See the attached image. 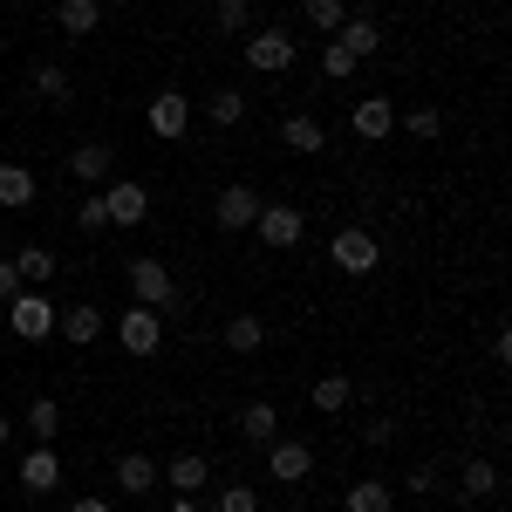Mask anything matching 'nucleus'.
<instances>
[{
    "label": "nucleus",
    "instance_id": "obj_1",
    "mask_svg": "<svg viewBox=\"0 0 512 512\" xmlns=\"http://www.w3.org/2000/svg\"><path fill=\"white\" fill-rule=\"evenodd\" d=\"M328 260H335L349 280H369L376 267H383V246H376V233H369V226H342V233L328 239Z\"/></svg>",
    "mask_w": 512,
    "mask_h": 512
},
{
    "label": "nucleus",
    "instance_id": "obj_2",
    "mask_svg": "<svg viewBox=\"0 0 512 512\" xmlns=\"http://www.w3.org/2000/svg\"><path fill=\"white\" fill-rule=\"evenodd\" d=\"M117 342H123V355L151 362V355L164 349V315H158V308H137V301H130V308L117 315Z\"/></svg>",
    "mask_w": 512,
    "mask_h": 512
},
{
    "label": "nucleus",
    "instance_id": "obj_3",
    "mask_svg": "<svg viewBox=\"0 0 512 512\" xmlns=\"http://www.w3.org/2000/svg\"><path fill=\"white\" fill-rule=\"evenodd\" d=\"M123 280H130V294H137V308H178V280H171V267L164 260H130L123 267Z\"/></svg>",
    "mask_w": 512,
    "mask_h": 512
},
{
    "label": "nucleus",
    "instance_id": "obj_4",
    "mask_svg": "<svg viewBox=\"0 0 512 512\" xmlns=\"http://www.w3.org/2000/svg\"><path fill=\"white\" fill-rule=\"evenodd\" d=\"M7 328H14L21 342H48V335H55V301H48L41 287H21V294L7 301Z\"/></svg>",
    "mask_w": 512,
    "mask_h": 512
},
{
    "label": "nucleus",
    "instance_id": "obj_5",
    "mask_svg": "<svg viewBox=\"0 0 512 512\" xmlns=\"http://www.w3.org/2000/svg\"><path fill=\"white\" fill-rule=\"evenodd\" d=\"M294 55H301V48H294L287 28H253V41H246V69H253V76H287Z\"/></svg>",
    "mask_w": 512,
    "mask_h": 512
},
{
    "label": "nucleus",
    "instance_id": "obj_6",
    "mask_svg": "<svg viewBox=\"0 0 512 512\" xmlns=\"http://www.w3.org/2000/svg\"><path fill=\"white\" fill-rule=\"evenodd\" d=\"M144 130L164 137V144H171V137H185V130H192V96H185V89H158V96H151V110H144Z\"/></svg>",
    "mask_w": 512,
    "mask_h": 512
},
{
    "label": "nucleus",
    "instance_id": "obj_7",
    "mask_svg": "<svg viewBox=\"0 0 512 512\" xmlns=\"http://www.w3.org/2000/svg\"><path fill=\"white\" fill-rule=\"evenodd\" d=\"M110 328V315L96 308V301H76V308H55V335L69 342V349H89L96 335Z\"/></svg>",
    "mask_w": 512,
    "mask_h": 512
},
{
    "label": "nucleus",
    "instance_id": "obj_8",
    "mask_svg": "<svg viewBox=\"0 0 512 512\" xmlns=\"http://www.w3.org/2000/svg\"><path fill=\"white\" fill-rule=\"evenodd\" d=\"M260 205H267V198H253V185H219V198H212V219H219L226 233H246V226L260 219Z\"/></svg>",
    "mask_w": 512,
    "mask_h": 512
},
{
    "label": "nucleus",
    "instance_id": "obj_9",
    "mask_svg": "<svg viewBox=\"0 0 512 512\" xmlns=\"http://www.w3.org/2000/svg\"><path fill=\"white\" fill-rule=\"evenodd\" d=\"M253 233L267 239L274 253H287V246H301V233H308V219H301L294 205H260V219H253Z\"/></svg>",
    "mask_w": 512,
    "mask_h": 512
},
{
    "label": "nucleus",
    "instance_id": "obj_10",
    "mask_svg": "<svg viewBox=\"0 0 512 512\" xmlns=\"http://www.w3.org/2000/svg\"><path fill=\"white\" fill-rule=\"evenodd\" d=\"M103 212H110V226H144V212H151V192H144L137 178H110V192H103Z\"/></svg>",
    "mask_w": 512,
    "mask_h": 512
},
{
    "label": "nucleus",
    "instance_id": "obj_11",
    "mask_svg": "<svg viewBox=\"0 0 512 512\" xmlns=\"http://www.w3.org/2000/svg\"><path fill=\"white\" fill-rule=\"evenodd\" d=\"M205 478H212V465H205L198 451H178L171 465H158V485H171V499H198Z\"/></svg>",
    "mask_w": 512,
    "mask_h": 512
},
{
    "label": "nucleus",
    "instance_id": "obj_12",
    "mask_svg": "<svg viewBox=\"0 0 512 512\" xmlns=\"http://www.w3.org/2000/svg\"><path fill=\"white\" fill-rule=\"evenodd\" d=\"M308 472H315V451H308V444H294V437H274V444H267V478L301 485Z\"/></svg>",
    "mask_w": 512,
    "mask_h": 512
},
{
    "label": "nucleus",
    "instance_id": "obj_13",
    "mask_svg": "<svg viewBox=\"0 0 512 512\" xmlns=\"http://www.w3.org/2000/svg\"><path fill=\"white\" fill-rule=\"evenodd\" d=\"M349 130L362 137V144H383V137L396 130V103L390 96H362V103L349 110Z\"/></svg>",
    "mask_w": 512,
    "mask_h": 512
},
{
    "label": "nucleus",
    "instance_id": "obj_14",
    "mask_svg": "<svg viewBox=\"0 0 512 512\" xmlns=\"http://www.w3.org/2000/svg\"><path fill=\"white\" fill-rule=\"evenodd\" d=\"M21 485H28V499H48V492L62 485V458H55V444H35V451L21 458Z\"/></svg>",
    "mask_w": 512,
    "mask_h": 512
},
{
    "label": "nucleus",
    "instance_id": "obj_15",
    "mask_svg": "<svg viewBox=\"0 0 512 512\" xmlns=\"http://www.w3.org/2000/svg\"><path fill=\"white\" fill-rule=\"evenodd\" d=\"M55 28L69 41H89L103 28V0H62V7H55Z\"/></svg>",
    "mask_w": 512,
    "mask_h": 512
},
{
    "label": "nucleus",
    "instance_id": "obj_16",
    "mask_svg": "<svg viewBox=\"0 0 512 512\" xmlns=\"http://www.w3.org/2000/svg\"><path fill=\"white\" fill-rule=\"evenodd\" d=\"M110 171H117V151L110 144H76L69 151V178H82V185H103Z\"/></svg>",
    "mask_w": 512,
    "mask_h": 512
},
{
    "label": "nucleus",
    "instance_id": "obj_17",
    "mask_svg": "<svg viewBox=\"0 0 512 512\" xmlns=\"http://www.w3.org/2000/svg\"><path fill=\"white\" fill-rule=\"evenodd\" d=\"M151 485H158V465H151L144 451H123V458H117V492H123V499H144Z\"/></svg>",
    "mask_w": 512,
    "mask_h": 512
},
{
    "label": "nucleus",
    "instance_id": "obj_18",
    "mask_svg": "<svg viewBox=\"0 0 512 512\" xmlns=\"http://www.w3.org/2000/svg\"><path fill=\"white\" fill-rule=\"evenodd\" d=\"M0 205L7 212H28L35 205V171L28 164H0Z\"/></svg>",
    "mask_w": 512,
    "mask_h": 512
},
{
    "label": "nucleus",
    "instance_id": "obj_19",
    "mask_svg": "<svg viewBox=\"0 0 512 512\" xmlns=\"http://www.w3.org/2000/svg\"><path fill=\"white\" fill-rule=\"evenodd\" d=\"M335 41H342V48H349L355 62H369V55H376V48H383V35H376V21H369V14H349V21H342V28H335Z\"/></svg>",
    "mask_w": 512,
    "mask_h": 512
},
{
    "label": "nucleus",
    "instance_id": "obj_20",
    "mask_svg": "<svg viewBox=\"0 0 512 512\" xmlns=\"http://www.w3.org/2000/svg\"><path fill=\"white\" fill-rule=\"evenodd\" d=\"M342 512H396V492L383 485V478H355L349 499H342Z\"/></svg>",
    "mask_w": 512,
    "mask_h": 512
},
{
    "label": "nucleus",
    "instance_id": "obj_21",
    "mask_svg": "<svg viewBox=\"0 0 512 512\" xmlns=\"http://www.w3.org/2000/svg\"><path fill=\"white\" fill-rule=\"evenodd\" d=\"M280 144H287V151H308V158H315V151H328V130H321L315 117H301V110H294V117L280 123Z\"/></svg>",
    "mask_w": 512,
    "mask_h": 512
},
{
    "label": "nucleus",
    "instance_id": "obj_22",
    "mask_svg": "<svg viewBox=\"0 0 512 512\" xmlns=\"http://www.w3.org/2000/svg\"><path fill=\"white\" fill-rule=\"evenodd\" d=\"M239 437H246V444H274L280 437V410L274 403H246V410H239Z\"/></svg>",
    "mask_w": 512,
    "mask_h": 512
},
{
    "label": "nucleus",
    "instance_id": "obj_23",
    "mask_svg": "<svg viewBox=\"0 0 512 512\" xmlns=\"http://www.w3.org/2000/svg\"><path fill=\"white\" fill-rule=\"evenodd\" d=\"M55 267H62V260H55L48 246H21V253H14V274H21V287H48V280H55Z\"/></svg>",
    "mask_w": 512,
    "mask_h": 512
},
{
    "label": "nucleus",
    "instance_id": "obj_24",
    "mask_svg": "<svg viewBox=\"0 0 512 512\" xmlns=\"http://www.w3.org/2000/svg\"><path fill=\"white\" fill-rule=\"evenodd\" d=\"M260 342H267V321L260 315H233L226 321V349L233 355H260Z\"/></svg>",
    "mask_w": 512,
    "mask_h": 512
},
{
    "label": "nucleus",
    "instance_id": "obj_25",
    "mask_svg": "<svg viewBox=\"0 0 512 512\" xmlns=\"http://www.w3.org/2000/svg\"><path fill=\"white\" fill-rule=\"evenodd\" d=\"M458 485H465V499H492V492H499V465H492V458H465Z\"/></svg>",
    "mask_w": 512,
    "mask_h": 512
},
{
    "label": "nucleus",
    "instance_id": "obj_26",
    "mask_svg": "<svg viewBox=\"0 0 512 512\" xmlns=\"http://www.w3.org/2000/svg\"><path fill=\"white\" fill-rule=\"evenodd\" d=\"M205 117L219 123V130H233V123H246V96L239 89H212L205 96Z\"/></svg>",
    "mask_w": 512,
    "mask_h": 512
},
{
    "label": "nucleus",
    "instance_id": "obj_27",
    "mask_svg": "<svg viewBox=\"0 0 512 512\" xmlns=\"http://www.w3.org/2000/svg\"><path fill=\"white\" fill-rule=\"evenodd\" d=\"M28 431H35V444H55V431H62V403L55 396H35L28 403Z\"/></svg>",
    "mask_w": 512,
    "mask_h": 512
},
{
    "label": "nucleus",
    "instance_id": "obj_28",
    "mask_svg": "<svg viewBox=\"0 0 512 512\" xmlns=\"http://www.w3.org/2000/svg\"><path fill=\"white\" fill-rule=\"evenodd\" d=\"M35 96L41 103H69V69H62V62H35Z\"/></svg>",
    "mask_w": 512,
    "mask_h": 512
},
{
    "label": "nucleus",
    "instance_id": "obj_29",
    "mask_svg": "<svg viewBox=\"0 0 512 512\" xmlns=\"http://www.w3.org/2000/svg\"><path fill=\"white\" fill-rule=\"evenodd\" d=\"M396 130H410L417 144H431V137H444V110H431V103H417V110H403V117H396Z\"/></svg>",
    "mask_w": 512,
    "mask_h": 512
},
{
    "label": "nucleus",
    "instance_id": "obj_30",
    "mask_svg": "<svg viewBox=\"0 0 512 512\" xmlns=\"http://www.w3.org/2000/svg\"><path fill=\"white\" fill-rule=\"evenodd\" d=\"M349 396H355L349 376H321V383H315V410H321V417H342V410H349Z\"/></svg>",
    "mask_w": 512,
    "mask_h": 512
},
{
    "label": "nucleus",
    "instance_id": "obj_31",
    "mask_svg": "<svg viewBox=\"0 0 512 512\" xmlns=\"http://www.w3.org/2000/svg\"><path fill=\"white\" fill-rule=\"evenodd\" d=\"M212 21H219V35H246L253 28V0H219Z\"/></svg>",
    "mask_w": 512,
    "mask_h": 512
},
{
    "label": "nucleus",
    "instance_id": "obj_32",
    "mask_svg": "<svg viewBox=\"0 0 512 512\" xmlns=\"http://www.w3.org/2000/svg\"><path fill=\"white\" fill-rule=\"evenodd\" d=\"M342 21H349V0H308V28L315 35H335Z\"/></svg>",
    "mask_w": 512,
    "mask_h": 512
},
{
    "label": "nucleus",
    "instance_id": "obj_33",
    "mask_svg": "<svg viewBox=\"0 0 512 512\" xmlns=\"http://www.w3.org/2000/svg\"><path fill=\"white\" fill-rule=\"evenodd\" d=\"M76 233L82 239H96V233H110V212H103V192H89L76 205Z\"/></svg>",
    "mask_w": 512,
    "mask_h": 512
},
{
    "label": "nucleus",
    "instance_id": "obj_34",
    "mask_svg": "<svg viewBox=\"0 0 512 512\" xmlns=\"http://www.w3.org/2000/svg\"><path fill=\"white\" fill-rule=\"evenodd\" d=\"M321 76H328V82L355 76V55H349V48H342V41H328V48H321Z\"/></svg>",
    "mask_w": 512,
    "mask_h": 512
},
{
    "label": "nucleus",
    "instance_id": "obj_35",
    "mask_svg": "<svg viewBox=\"0 0 512 512\" xmlns=\"http://www.w3.org/2000/svg\"><path fill=\"white\" fill-rule=\"evenodd\" d=\"M219 512H260V492L253 485H226L219 492Z\"/></svg>",
    "mask_w": 512,
    "mask_h": 512
},
{
    "label": "nucleus",
    "instance_id": "obj_36",
    "mask_svg": "<svg viewBox=\"0 0 512 512\" xmlns=\"http://www.w3.org/2000/svg\"><path fill=\"white\" fill-rule=\"evenodd\" d=\"M390 437H396V417H369V424H362V444H376V451H383Z\"/></svg>",
    "mask_w": 512,
    "mask_h": 512
},
{
    "label": "nucleus",
    "instance_id": "obj_37",
    "mask_svg": "<svg viewBox=\"0 0 512 512\" xmlns=\"http://www.w3.org/2000/svg\"><path fill=\"white\" fill-rule=\"evenodd\" d=\"M431 485H437V465H417V472L403 478V492H417V499H424V492H431Z\"/></svg>",
    "mask_w": 512,
    "mask_h": 512
},
{
    "label": "nucleus",
    "instance_id": "obj_38",
    "mask_svg": "<svg viewBox=\"0 0 512 512\" xmlns=\"http://www.w3.org/2000/svg\"><path fill=\"white\" fill-rule=\"evenodd\" d=\"M14 294H21V274H14V260H0V308H7Z\"/></svg>",
    "mask_w": 512,
    "mask_h": 512
},
{
    "label": "nucleus",
    "instance_id": "obj_39",
    "mask_svg": "<svg viewBox=\"0 0 512 512\" xmlns=\"http://www.w3.org/2000/svg\"><path fill=\"white\" fill-rule=\"evenodd\" d=\"M69 512H117L103 492H82V499H69Z\"/></svg>",
    "mask_w": 512,
    "mask_h": 512
},
{
    "label": "nucleus",
    "instance_id": "obj_40",
    "mask_svg": "<svg viewBox=\"0 0 512 512\" xmlns=\"http://www.w3.org/2000/svg\"><path fill=\"white\" fill-rule=\"evenodd\" d=\"M164 512H205V506H198V499H171Z\"/></svg>",
    "mask_w": 512,
    "mask_h": 512
},
{
    "label": "nucleus",
    "instance_id": "obj_41",
    "mask_svg": "<svg viewBox=\"0 0 512 512\" xmlns=\"http://www.w3.org/2000/svg\"><path fill=\"white\" fill-rule=\"evenodd\" d=\"M7 437H14V417H0V444H7Z\"/></svg>",
    "mask_w": 512,
    "mask_h": 512
}]
</instances>
